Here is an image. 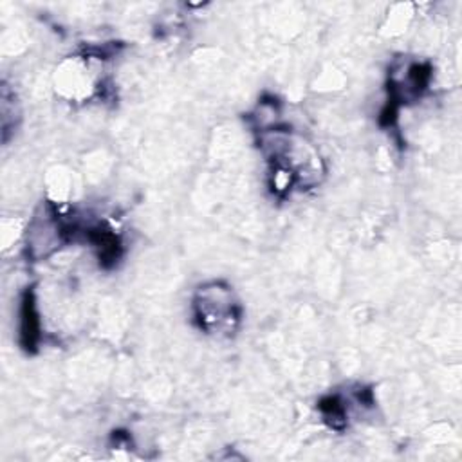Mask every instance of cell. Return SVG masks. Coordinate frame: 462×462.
<instances>
[{
	"label": "cell",
	"mask_w": 462,
	"mask_h": 462,
	"mask_svg": "<svg viewBox=\"0 0 462 462\" xmlns=\"http://www.w3.org/2000/svg\"><path fill=\"white\" fill-rule=\"evenodd\" d=\"M195 320L208 334H231L243 318L241 303L234 289L224 282H210L197 289L194 300Z\"/></svg>",
	"instance_id": "1"
},
{
	"label": "cell",
	"mask_w": 462,
	"mask_h": 462,
	"mask_svg": "<svg viewBox=\"0 0 462 462\" xmlns=\"http://www.w3.org/2000/svg\"><path fill=\"white\" fill-rule=\"evenodd\" d=\"M40 342V318L37 311L35 291L28 289L21 305V343L26 351L37 349Z\"/></svg>",
	"instance_id": "2"
},
{
	"label": "cell",
	"mask_w": 462,
	"mask_h": 462,
	"mask_svg": "<svg viewBox=\"0 0 462 462\" xmlns=\"http://www.w3.org/2000/svg\"><path fill=\"white\" fill-rule=\"evenodd\" d=\"M324 419L331 425V428L334 430H342L347 426V408L345 403L342 401V398L338 396H329L324 398L318 405Z\"/></svg>",
	"instance_id": "3"
}]
</instances>
